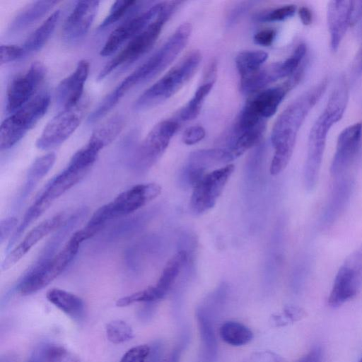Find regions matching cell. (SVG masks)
I'll use <instances>...</instances> for the list:
<instances>
[{
  "mask_svg": "<svg viewBox=\"0 0 362 362\" xmlns=\"http://www.w3.org/2000/svg\"><path fill=\"white\" fill-rule=\"evenodd\" d=\"M24 57L22 46L16 45H1L0 47V64L3 65Z\"/></svg>",
  "mask_w": 362,
  "mask_h": 362,
  "instance_id": "obj_37",
  "label": "cell"
},
{
  "mask_svg": "<svg viewBox=\"0 0 362 362\" xmlns=\"http://www.w3.org/2000/svg\"><path fill=\"white\" fill-rule=\"evenodd\" d=\"M67 221L66 214L62 212L35 226L5 257L1 264L2 270H8L14 266L38 242L53 230L64 226Z\"/></svg>",
  "mask_w": 362,
  "mask_h": 362,
  "instance_id": "obj_17",
  "label": "cell"
},
{
  "mask_svg": "<svg viewBox=\"0 0 362 362\" xmlns=\"http://www.w3.org/2000/svg\"><path fill=\"white\" fill-rule=\"evenodd\" d=\"M358 362H362V356H361V359L359 360Z\"/></svg>",
  "mask_w": 362,
  "mask_h": 362,
  "instance_id": "obj_51",
  "label": "cell"
},
{
  "mask_svg": "<svg viewBox=\"0 0 362 362\" xmlns=\"http://www.w3.org/2000/svg\"><path fill=\"white\" fill-rule=\"evenodd\" d=\"M196 317L205 356L209 361H213L217 353V341L209 315L205 310L199 308L197 310Z\"/></svg>",
  "mask_w": 362,
  "mask_h": 362,
  "instance_id": "obj_28",
  "label": "cell"
},
{
  "mask_svg": "<svg viewBox=\"0 0 362 362\" xmlns=\"http://www.w3.org/2000/svg\"><path fill=\"white\" fill-rule=\"evenodd\" d=\"M358 69H359V71L361 73H362V54H361V61H360V66H359Z\"/></svg>",
  "mask_w": 362,
  "mask_h": 362,
  "instance_id": "obj_50",
  "label": "cell"
},
{
  "mask_svg": "<svg viewBox=\"0 0 362 362\" xmlns=\"http://www.w3.org/2000/svg\"><path fill=\"white\" fill-rule=\"evenodd\" d=\"M192 30L189 23L177 27L156 52L111 91L114 98L119 102L132 88L150 81L168 68L186 47Z\"/></svg>",
  "mask_w": 362,
  "mask_h": 362,
  "instance_id": "obj_2",
  "label": "cell"
},
{
  "mask_svg": "<svg viewBox=\"0 0 362 362\" xmlns=\"http://www.w3.org/2000/svg\"><path fill=\"white\" fill-rule=\"evenodd\" d=\"M180 351L179 349H175L169 356L163 362H179Z\"/></svg>",
  "mask_w": 362,
  "mask_h": 362,
  "instance_id": "obj_48",
  "label": "cell"
},
{
  "mask_svg": "<svg viewBox=\"0 0 362 362\" xmlns=\"http://www.w3.org/2000/svg\"><path fill=\"white\" fill-rule=\"evenodd\" d=\"M178 129V123L173 119H165L156 124L136 151L134 166L140 170H146L153 165L163 154Z\"/></svg>",
  "mask_w": 362,
  "mask_h": 362,
  "instance_id": "obj_11",
  "label": "cell"
},
{
  "mask_svg": "<svg viewBox=\"0 0 362 362\" xmlns=\"http://www.w3.org/2000/svg\"><path fill=\"white\" fill-rule=\"evenodd\" d=\"M322 348L316 346L301 357L298 362H322Z\"/></svg>",
  "mask_w": 362,
  "mask_h": 362,
  "instance_id": "obj_43",
  "label": "cell"
},
{
  "mask_svg": "<svg viewBox=\"0 0 362 362\" xmlns=\"http://www.w3.org/2000/svg\"><path fill=\"white\" fill-rule=\"evenodd\" d=\"M46 76V68L35 62L23 72L16 75L8 84L6 94V111L12 114L34 96Z\"/></svg>",
  "mask_w": 362,
  "mask_h": 362,
  "instance_id": "obj_13",
  "label": "cell"
},
{
  "mask_svg": "<svg viewBox=\"0 0 362 362\" xmlns=\"http://www.w3.org/2000/svg\"><path fill=\"white\" fill-rule=\"evenodd\" d=\"M246 362H250V361H246Z\"/></svg>",
  "mask_w": 362,
  "mask_h": 362,
  "instance_id": "obj_52",
  "label": "cell"
},
{
  "mask_svg": "<svg viewBox=\"0 0 362 362\" xmlns=\"http://www.w3.org/2000/svg\"><path fill=\"white\" fill-rule=\"evenodd\" d=\"M187 259L185 251H179L173 256L164 267L161 275L154 286L145 288L148 303L159 300L165 297Z\"/></svg>",
  "mask_w": 362,
  "mask_h": 362,
  "instance_id": "obj_23",
  "label": "cell"
},
{
  "mask_svg": "<svg viewBox=\"0 0 362 362\" xmlns=\"http://www.w3.org/2000/svg\"><path fill=\"white\" fill-rule=\"evenodd\" d=\"M281 314L288 324L298 322L307 316L303 308L293 305H286Z\"/></svg>",
  "mask_w": 362,
  "mask_h": 362,
  "instance_id": "obj_39",
  "label": "cell"
},
{
  "mask_svg": "<svg viewBox=\"0 0 362 362\" xmlns=\"http://www.w3.org/2000/svg\"><path fill=\"white\" fill-rule=\"evenodd\" d=\"M362 18V1H352L351 26L356 25Z\"/></svg>",
  "mask_w": 362,
  "mask_h": 362,
  "instance_id": "obj_44",
  "label": "cell"
},
{
  "mask_svg": "<svg viewBox=\"0 0 362 362\" xmlns=\"http://www.w3.org/2000/svg\"><path fill=\"white\" fill-rule=\"evenodd\" d=\"M349 99V89L344 78L339 80L327 105L310 129L305 165L311 169L321 167L327 134L342 117Z\"/></svg>",
  "mask_w": 362,
  "mask_h": 362,
  "instance_id": "obj_3",
  "label": "cell"
},
{
  "mask_svg": "<svg viewBox=\"0 0 362 362\" xmlns=\"http://www.w3.org/2000/svg\"><path fill=\"white\" fill-rule=\"evenodd\" d=\"M268 54L263 51H244L235 58V65L241 78L254 74L261 69L267 59Z\"/></svg>",
  "mask_w": 362,
  "mask_h": 362,
  "instance_id": "obj_31",
  "label": "cell"
},
{
  "mask_svg": "<svg viewBox=\"0 0 362 362\" xmlns=\"http://www.w3.org/2000/svg\"><path fill=\"white\" fill-rule=\"evenodd\" d=\"M107 339L115 344H122L131 340L134 332L129 324L121 320L111 321L105 328Z\"/></svg>",
  "mask_w": 362,
  "mask_h": 362,
  "instance_id": "obj_34",
  "label": "cell"
},
{
  "mask_svg": "<svg viewBox=\"0 0 362 362\" xmlns=\"http://www.w3.org/2000/svg\"><path fill=\"white\" fill-rule=\"evenodd\" d=\"M213 85L214 83H204L197 89L191 100L181 109L179 114L180 119L192 120L199 115L204 101Z\"/></svg>",
  "mask_w": 362,
  "mask_h": 362,
  "instance_id": "obj_32",
  "label": "cell"
},
{
  "mask_svg": "<svg viewBox=\"0 0 362 362\" xmlns=\"http://www.w3.org/2000/svg\"><path fill=\"white\" fill-rule=\"evenodd\" d=\"M202 61L199 50L187 53L164 76L143 92L134 103L136 110L154 107L177 93L194 75Z\"/></svg>",
  "mask_w": 362,
  "mask_h": 362,
  "instance_id": "obj_4",
  "label": "cell"
},
{
  "mask_svg": "<svg viewBox=\"0 0 362 362\" xmlns=\"http://www.w3.org/2000/svg\"><path fill=\"white\" fill-rule=\"evenodd\" d=\"M88 171V169L68 164L62 172L50 181L37 200L49 207L56 199L81 182Z\"/></svg>",
  "mask_w": 362,
  "mask_h": 362,
  "instance_id": "obj_22",
  "label": "cell"
},
{
  "mask_svg": "<svg viewBox=\"0 0 362 362\" xmlns=\"http://www.w3.org/2000/svg\"><path fill=\"white\" fill-rule=\"evenodd\" d=\"M362 288V245L339 267L328 298V304L339 307L354 298Z\"/></svg>",
  "mask_w": 362,
  "mask_h": 362,
  "instance_id": "obj_9",
  "label": "cell"
},
{
  "mask_svg": "<svg viewBox=\"0 0 362 362\" xmlns=\"http://www.w3.org/2000/svg\"><path fill=\"white\" fill-rule=\"evenodd\" d=\"M327 84V78L322 80L291 103L276 119L271 134L275 150L269 169L271 175H276L286 168L298 133L310 110L325 93Z\"/></svg>",
  "mask_w": 362,
  "mask_h": 362,
  "instance_id": "obj_1",
  "label": "cell"
},
{
  "mask_svg": "<svg viewBox=\"0 0 362 362\" xmlns=\"http://www.w3.org/2000/svg\"><path fill=\"white\" fill-rule=\"evenodd\" d=\"M88 100L83 98L75 106L63 109L52 117L36 141V146L49 150L63 144L80 125L88 105Z\"/></svg>",
  "mask_w": 362,
  "mask_h": 362,
  "instance_id": "obj_8",
  "label": "cell"
},
{
  "mask_svg": "<svg viewBox=\"0 0 362 362\" xmlns=\"http://www.w3.org/2000/svg\"><path fill=\"white\" fill-rule=\"evenodd\" d=\"M249 6L250 5L248 3H245L234 8L228 17V23H234L247 11Z\"/></svg>",
  "mask_w": 362,
  "mask_h": 362,
  "instance_id": "obj_45",
  "label": "cell"
},
{
  "mask_svg": "<svg viewBox=\"0 0 362 362\" xmlns=\"http://www.w3.org/2000/svg\"><path fill=\"white\" fill-rule=\"evenodd\" d=\"M276 31L272 28H265L258 31L254 36V42L259 45L268 47L272 45Z\"/></svg>",
  "mask_w": 362,
  "mask_h": 362,
  "instance_id": "obj_42",
  "label": "cell"
},
{
  "mask_svg": "<svg viewBox=\"0 0 362 362\" xmlns=\"http://www.w3.org/2000/svg\"><path fill=\"white\" fill-rule=\"evenodd\" d=\"M298 15L303 25H309L312 23L313 14L311 11L308 7H300L298 10Z\"/></svg>",
  "mask_w": 362,
  "mask_h": 362,
  "instance_id": "obj_47",
  "label": "cell"
},
{
  "mask_svg": "<svg viewBox=\"0 0 362 362\" xmlns=\"http://www.w3.org/2000/svg\"><path fill=\"white\" fill-rule=\"evenodd\" d=\"M161 192L156 183L136 185L106 204L112 219L132 213L156 199Z\"/></svg>",
  "mask_w": 362,
  "mask_h": 362,
  "instance_id": "obj_15",
  "label": "cell"
},
{
  "mask_svg": "<svg viewBox=\"0 0 362 362\" xmlns=\"http://www.w3.org/2000/svg\"><path fill=\"white\" fill-rule=\"evenodd\" d=\"M296 11V6L295 5H284L260 16L259 21L262 22L283 21L293 16Z\"/></svg>",
  "mask_w": 362,
  "mask_h": 362,
  "instance_id": "obj_35",
  "label": "cell"
},
{
  "mask_svg": "<svg viewBox=\"0 0 362 362\" xmlns=\"http://www.w3.org/2000/svg\"><path fill=\"white\" fill-rule=\"evenodd\" d=\"M18 219L11 216L0 221V242L2 244L17 228Z\"/></svg>",
  "mask_w": 362,
  "mask_h": 362,
  "instance_id": "obj_41",
  "label": "cell"
},
{
  "mask_svg": "<svg viewBox=\"0 0 362 362\" xmlns=\"http://www.w3.org/2000/svg\"><path fill=\"white\" fill-rule=\"evenodd\" d=\"M180 1H164L158 17L142 32L128 42L127 45L105 64L98 76L102 81L117 67L131 64L148 52L158 38L165 23L182 4Z\"/></svg>",
  "mask_w": 362,
  "mask_h": 362,
  "instance_id": "obj_5",
  "label": "cell"
},
{
  "mask_svg": "<svg viewBox=\"0 0 362 362\" xmlns=\"http://www.w3.org/2000/svg\"><path fill=\"white\" fill-rule=\"evenodd\" d=\"M80 244L69 238L55 255L38 262L18 286L19 293L28 296L44 288L59 276L76 255Z\"/></svg>",
  "mask_w": 362,
  "mask_h": 362,
  "instance_id": "obj_7",
  "label": "cell"
},
{
  "mask_svg": "<svg viewBox=\"0 0 362 362\" xmlns=\"http://www.w3.org/2000/svg\"><path fill=\"white\" fill-rule=\"evenodd\" d=\"M232 160L229 153L222 148L194 151L189 155L183 168L182 179L193 187L206 173L209 168Z\"/></svg>",
  "mask_w": 362,
  "mask_h": 362,
  "instance_id": "obj_19",
  "label": "cell"
},
{
  "mask_svg": "<svg viewBox=\"0 0 362 362\" xmlns=\"http://www.w3.org/2000/svg\"><path fill=\"white\" fill-rule=\"evenodd\" d=\"M47 299L61 311L73 319H79L84 313V303L78 296L60 288H52Z\"/></svg>",
  "mask_w": 362,
  "mask_h": 362,
  "instance_id": "obj_26",
  "label": "cell"
},
{
  "mask_svg": "<svg viewBox=\"0 0 362 362\" xmlns=\"http://www.w3.org/2000/svg\"><path fill=\"white\" fill-rule=\"evenodd\" d=\"M233 164L206 173L194 186L189 206L196 214L204 213L216 203L234 171Z\"/></svg>",
  "mask_w": 362,
  "mask_h": 362,
  "instance_id": "obj_12",
  "label": "cell"
},
{
  "mask_svg": "<svg viewBox=\"0 0 362 362\" xmlns=\"http://www.w3.org/2000/svg\"><path fill=\"white\" fill-rule=\"evenodd\" d=\"M89 71V62L86 59L81 60L75 69L58 84L56 102L62 110L72 107L82 100Z\"/></svg>",
  "mask_w": 362,
  "mask_h": 362,
  "instance_id": "obj_20",
  "label": "cell"
},
{
  "mask_svg": "<svg viewBox=\"0 0 362 362\" xmlns=\"http://www.w3.org/2000/svg\"><path fill=\"white\" fill-rule=\"evenodd\" d=\"M55 160V153L49 152L34 160L27 173L26 181L21 194L23 198H25L30 194L37 182L52 168Z\"/></svg>",
  "mask_w": 362,
  "mask_h": 362,
  "instance_id": "obj_29",
  "label": "cell"
},
{
  "mask_svg": "<svg viewBox=\"0 0 362 362\" xmlns=\"http://www.w3.org/2000/svg\"><path fill=\"white\" fill-rule=\"evenodd\" d=\"M305 54L306 51L303 47H297L286 60L272 63L252 74L241 78L240 91L244 94L252 95L281 78L289 77L301 65Z\"/></svg>",
  "mask_w": 362,
  "mask_h": 362,
  "instance_id": "obj_10",
  "label": "cell"
},
{
  "mask_svg": "<svg viewBox=\"0 0 362 362\" xmlns=\"http://www.w3.org/2000/svg\"><path fill=\"white\" fill-rule=\"evenodd\" d=\"M99 5V1L76 2L62 28V36L66 42H77L86 35L95 18Z\"/></svg>",
  "mask_w": 362,
  "mask_h": 362,
  "instance_id": "obj_18",
  "label": "cell"
},
{
  "mask_svg": "<svg viewBox=\"0 0 362 362\" xmlns=\"http://www.w3.org/2000/svg\"><path fill=\"white\" fill-rule=\"evenodd\" d=\"M219 336L227 344L241 346L250 342L253 333L250 328L236 321H226L219 328Z\"/></svg>",
  "mask_w": 362,
  "mask_h": 362,
  "instance_id": "obj_30",
  "label": "cell"
},
{
  "mask_svg": "<svg viewBox=\"0 0 362 362\" xmlns=\"http://www.w3.org/2000/svg\"><path fill=\"white\" fill-rule=\"evenodd\" d=\"M150 351L151 347L146 344L134 346L123 355L119 362H146Z\"/></svg>",
  "mask_w": 362,
  "mask_h": 362,
  "instance_id": "obj_36",
  "label": "cell"
},
{
  "mask_svg": "<svg viewBox=\"0 0 362 362\" xmlns=\"http://www.w3.org/2000/svg\"><path fill=\"white\" fill-rule=\"evenodd\" d=\"M217 71V64L216 62L212 60L208 65L206 72L204 74L205 76V83H214L216 76Z\"/></svg>",
  "mask_w": 362,
  "mask_h": 362,
  "instance_id": "obj_46",
  "label": "cell"
},
{
  "mask_svg": "<svg viewBox=\"0 0 362 362\" xmlns=\"http://www.w3.org/2000/svg\"><path fill=\"white\" fill-rule=\"evenodd\" d=\"M352 1H331L327 11V19L330 35V47L337 52L351 26Z\"/></svg>",
  "mask_w": 362,
  "mask_h": 362,
  "instance_id": "obj_21",
  "label": "cell"
},
{
  "mask_svg": "<svg viewBox=\"0 0 362 362\" xmlns=\"http://www.w3.org/2000/svg\"><path fill=\"white\" fill-rule=\"evenodd\" d=\"M49 104V93L44 90L5 119L0 127L1 150L9 149L21 141L46 114Z\"/></svg>",
  "mask_w": 362,
  "mask_h": 362,
  "instance_id": "obj_6",
  "label": "cell"
},
{
  "mask_svg": "<svg viewBox=\"0 0 362 362\" xmlns=\"http://www.w3.org/2000/svg\"><path fill=\"white\" fill-rule=\"evenodd\" d=\"M124 126V118L120 115H114L93 131L88 142L101 151L118 136Z\"/></svg>",
  "mask_w": 362,
  "mask_h": 362,
  "instance_id": "obj_27",
  "label": "cell"
},
{
  "mask_svg": "<svg viewBox=\"0 0 362 362\" xmlns=\"http://www.w3.org/2000/svg\"><path fill=\"white\" fill-rule=\"evenodd\" d=\"M61 11L50 14L26 39L22 45L24 56L40 50L49 39L59 20Z\"/></svg>",
  "mask_w": 362,
  "mask_h": 362,
  "instance_id": "obj_25",
  "label": "cell"
},
{
  "mask_svg": "<svg viewBox=\"0 0 362 362\" xmlns=\"http://www.w3.org/2000/svg\"><path fill=\"white\" fill-rule=\"evenodd\" d=\"M163 6L164 1L157 3L146 11L119 25L107 37L100 49V55L103 57L112 55L127 41H130L142 32L158 17Z\"/></svg>",
  "mask_w": 362,
  "mask_h": 362,
  "instance_id": "obj_14",
  "label": "cell"
},
{
  "mask_svg": "<svg viewBox=\"0 0 362 362\" xmlns=\"http://www.w3.org/2000/svg\"><path fill=\"white\" fill-rule=\"evenodd\" d=\"M1 362H15V359L13 356H6L1 357Z\"/></svg>",
  "mask_w": 362,
  "mask_h": 362,
  "instance_id": "obj_49",
  "label": "cell"
},
{
  "mask_svg": "<svg viewBox=\"0 0 362 362\" xmlns=\"http://www.w3.org/2000/svg\"><path fill=\"white\" fill-rule=\"evenodd\" d=\"M205 135V129L202 126H192L184 132L182 141L187 145H193L202 141Z\"/></svg>",
  "mask_w": 362,
  "mask_h": 362,
  "instance_id": "obj_38",
  "label": "cell"
},
{
  "mask_svg": "<svg viewBox=\"0 0 362 362\" xmlns=\"http://www.w3.org/2000/svg\"><path fill=\"white\" fill-rule=\"evenodd\" d=\"M250 362H286V361L278 354L272 351H262L253 353Z\"/></svg>",
  "mask_w": 362,
  "mask_h": 362,
  "instance_id": "obj_40",
  "label": "cell"
},
{
  "mask_svg": "<svg viewBox=\"0 0 362 362\" xmlns=\"http://www.w3.org/2000/svg\"><path fill=\"white\" fill-rule=\"evenodd\" d=\"M143 1L128 0V1H115L109 11L108 14L100 23V29H104L112 24L117 22L129 11L138 8Z\"/></svg>",
  "mask_w": 362,
  "mask_h": 362,
  "instance_id": "obj_33",
  "label": "cell"
},
{
  "mask_svg": "<svg viewBox=\"0 0 362 362\" xmlns=\"http://www.w3.org/2000/svg\"><path fill=\"white\" fill-rule=\"evenodd\" d=\"M58 3L57 1H35L28 4L13 18L8 29V33L15 34L30 27Z\"/></svg>",
  "mask_w": 362,
  "mask_h": 362,
  "instance_id": "obj_24",
  "label": "cell"
},
{
  "mask_svg": "<svg viewBox=\"0 0 362 362\" xmlns=\"http://www.w3.org/2000/svg\"><path fill=\"white\" fill-rule=\"evenodd\" d=\"M361 139L362 122L349 125L341 132L330 166L332 176L341 175L349 168L358 153Z\"/></svg>",
  "mask_w": 362,
  "mask_h": 362,
  "instance_id": "obj_16",
  "label": "cell"
}]
</instances>
